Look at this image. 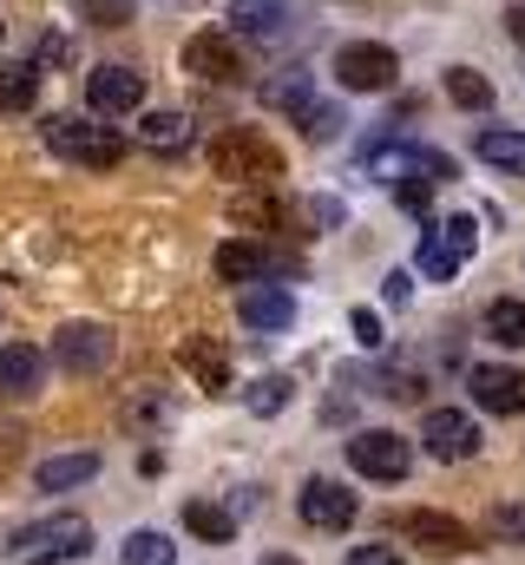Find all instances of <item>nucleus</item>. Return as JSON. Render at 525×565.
<instances>
[{
  "label": "nucleus",
  "instance_id": "27",
  "mask_svg": "<svg viewBox=\"0 0 525 565\" xmlns=\"http://www.w3.org/2000/svg\"><path fill=\"white\" fill-rule=\"evenodd\" d=\"M126 565H178V546H171L164 533L144 526V533H131L126 540Z\"/></svg>",
  "mask_w": 525,
  "mask_h": 565
},
{
  "label": "nucleus",
  "instance_id": "7",
  "mask_svg": "<svg viewBox=\"0 0 525 565\" xmlns=\"http://www.w3.org/2000/svg\"><path fill=\"white\" fill-rule=\"evenodd\" d=\"M53 355H60L66 375H99V369L113 362V329H106V322H66V329L53 335Z\"/></svg>",
  "mask_w": 525,
  "mask_h": 565
},
{
  "label": "nucleus",
  "instance_id": "23",
  "mask_svg": "<svg viewBox=\"0 0 525 565\" xmlns=\"http://www.w3.org/2000/svg\"><path fill=\"white\" fill-rule=\"evenodd\" d=\"M138 145H151V151H184V145H191V119H184V113H144V119H138Z\"/></svg>",
  "mask_w": 525,
  "mask_h": 565
},
{
  "label": "nucleus",
  "instance_id": "3",
  "mask_svg": "<svg viewBox=\"0 0 525 565\" xmlns=\"http://www.w3.org/2000/svg\"><path fill=\"white\" fill-rule=\"evenodd\" d=\"M40 132H46V145H53L60 158L86 164V171H113V164L126 158V139H119L113 126H93V119H79V113H53Z\"/></svg>",
  "mask_w": 525,
  "mask_h": 565
},
{
  "label": "nucleus",
  "instance_id": "19",
  "mask_svg": "<svg viewBox=\"0 0 525 565\" xmlns=\"http://www.w3.org/2000/svg\"><path fill=\"white\" fill-rule=\"evenodd\" d=\"M40 106V66L33 60H7L0 66V113H33Z\"/></svg>",
  "mask_w": 525,
  "mask_h": 565
},
{
  "label": "nucleus",
  "instance_id": "24",
  "mask_svg": "<svg viewBox=\"0 0 525 565\" xmlns=\"http://www.w3.org/2000/svg\"><path fill=\"white\" fill-rule=\"evenodd\" d=\"M486 335H493L500 349H525V302H519V296L486 302Z\"/></svg>",
  "mask_w": 525,
  "mask_h": 565
},
{
  "label": "nucleus",
  "instance_id": "36",
  "mask_svg": "<svg viewBox=\"0 0 525 565\" xmlns=\"http://www.w3.org/2000/svg\"><path fill=\"white\" fill-rule=\"evenodd\" d=\"M500 533H506V540H525V513L519 507H500Z\"/></svg>",
  "mask_w": 525,
  "mask_h": 565
},
{
  "label": "nucleus",
  "instance_id": "28",
  "mask_svg": "<svg viewBox=\"0 0 525 565\" xmlns=\"http://www.w3.org/2000/svg\"><path fill=\"white\" fill-rule=\"evenodd\" d=\"M440 237H447V250L467 264V257H473V244H480V224H473V211H453V217H440Z\"/></svg>",
  "mask_w": 525,
  "mask_h": 565
},
{
  "label": "nucleus",
  "instance_id": "38",
  "mask_svg": "<svg viewBox=\"0 0 525 565\" xmlns=\"http://www.w3.org/2000/svg\"><path fill=\"white\" fill-rule=\"evenodd\" d=\"M407 296H414V277H407V270H394V277H388V302H407Z\"/></svg>",
  "mask_w": 525,
  "mask_h": 565
},
{
  "label": "nucleus",
  "instance_id": "5",
  "mask_svg": "<svg viewBox=\"0 0 525 565\" xmlns=\"http://www.w3.org/2000/svg\"><path fill=\"white\" fill-rule=\"evenodd\" d=\"M394 73H400V60H394V46H382V40H349V46H335V79H342L349 93H388Z\"/></svg>",
  "mask_w": 525,
  "mask_h": 565
},
{
  "label": "nucleus",
  "instance_id": "10",
  "mask_svg": "<svg viewBox=\"0 0 525 565\" xmlns=\"http://www.w3.org/2000/svg\"><path fill=\"white\" fill-rule=\"evenodd\" d=\"M420 440H427L433 460H473L480 454V427H473V415H460V408H433L420 422Z\"/></svg>",
  "mask_w": 525,
  "mask_h": 565
},
{
  "label": "nucleus",
  "instance_id": "41",
  "mask_svg": "<svg viewBox=\"0 0 525 565\" xmlns=\"http://www.w3.org/2000/svg\"><path fill=\"white\" fill-rule=\"evenodd\" d=\"M0 33H7V26H0Z\"/></svg>",
  "mask_w": 525,
  "mask_h": 565
},
{
  "label": "nucleus",
  "instance_id": "4",
  "mask_svg": "<svg viewBox=\"0 0 525 565\" xmlns=\"http://www.w3.org/2000/svg\"><path fill=\"white\" fill-rule=\"evenodd\" d=\"M349 467L362 473V480H407L414 473V440L407 434H394V427H362L355 440H349Z\"/></svg>",
  "mask_w": 525,
  "mask_h": 565
},
{
  "label": "nucleus",
  "instance_id": "13",
  "mask_svg": "<svg viewBox=\"0 0 525 565\" xmlns=\"http://www.w3.org/2000/svg\"><path fill=\"white\" fill-rule=\"evenodd\" d=\"M467 388H473V402H480L486 415H525V375H519V369H500V362H473Z\"/></svg>",
  "mask_w": 525,
  "mask_h": 565
},
{
  "label": "nucleus",
  "instance_id": "29",
  "mask_svg": "<svg viewBox=\"0 0 525 565\" xmlns=\"http://www.w3.org/2000/svg\"><path fill=\"white\" fill-rule=\"evenodd\" d=\"M131 13H138L131 0H79V20H86V26H106V33H113V26H131Z\"/></svg>",
  "mask_w": 525,
  "mask_h": 565
},
{
  "label": "nucleus",
  "instance_id": "40",
  "mask_svg": "<svg viewBox=\"0 0 525 565\" xmlns=\"http://www.w3.org/2000/svg\"><path fill=\"white\" fill-rule=\"evenodd\" d=\"M262 565H302V559H289V553H269V559H262Z\"/></svg>",
  "mask_w": 525,
  "mask_h": 565
},
{
  "label": "nucleus",
  "instance_id": "35",
  "mask_svg": "<svg viewBox=\"0 0 525 565\" xmlns=\"http://www.w3.org/2000/svg\"><path fill=\"white\" fill-rule=\"evenodd\" d=\"M355 335H362V349H382V316L355 309Z\"/></svg>",
  "mask_w": 525,
  "mask_h": 565
},
{
  "label": "nucleus",
  "instance_id": "12",
  "mask_svg": "<svg viewBox=\"0 0 525 565\" xmlns=\"http://www.w3.org/2000/svg\"><path fill=\"white\" fill-rule=\"evenodd\" d=\"M407 540L427 553V559H460L467 546H473V533L453 520V513H433V507H420V513H407Z\"/></svg>",
  "mask_w": 525,
  "mask_h": 565
},
{
  "label": "nucleus",
  "instance_id": "31",
  "mask_svg": "<svg viewBox=\"0 0 525 565\" xmlns=\"http://www.w3.org/2000/svg\"><path fill=\"white\" fill-rule=\"evenodd\" d=\"M382 395H388V402H420V375L388 369V375H382Z\"/></svg>",
  "mask_w": 525,
  "mask_h": 565
},
{
  "label": "nucleus",
  "instance_id": "20",
  "mask_svg": "<svg viewBox=\"0 0 525 565\" xmlns=\"http://www.w3.org/2000/svg\"><path fill=\"white\" fill-rule=\"evenodd\" d=\"M473 158H486L493 171H513V178H525V132H506V126H486V132L473 139Z\"/></svg>",
  "mask_w": 525,
  "mask_h": 565
},
{
  "label": "nucleus",
  "instance_id": "32",
  "mask_svg": "<svg viewBox=\"0 0 525 565\" xmlns=\"http://www.w3.org/2000/svg\"><path fill=\"white\" fill-rule=\"evenodd\" d=\"M66 60H73V40H66V33H46V40H40V53H33V66H40V73H46V66H66Z\"/></svg>",
  "mask_w": 525,
  "mask_h": 565
},
{
  "label": "nucleus",
  "instance_id": "8",
  "mask_svg": "<svg viewBox=\"0 0 525 565\" xmlns=\"http://www.w3.org/2000/svg\"><path fill=\"white\" fill-rule=\"evenodd\" d=\"M289 33H296V7H289V0H237V7H231V40L282 46Z\"/></svg>",
  "mask_w": 525,
  "mask_h": 565
},
{
  "label": "nucleus",
  "instance_id": "30",
  "mask_svg": "<svg viewBox=\"0 0 525 565\" xmlns=\"http://www.w3.org/2000/svg\"><path fill=\"white\" fill-rule=\"evenodd\" d=\"M289 408V375H262L250 382V415H282Z\"/></svg>",
  "mask_w": 525,
  "mask_h": 565
},
{
  "label": "nucleus",
  "instance_id": "11",
  "mask_svg": "<svg viewBox=\"0 0 525 565\" xmlns=\"http://www.w3.org/2000/svg\"><path fill=\"white\" fill-rule=\"evenodd\" d=\"M296 507H302V520H309L315 533H349V526H355V493H349L342 480H309Z\"/></svg>",
  "mask_w": 525,
  "mask_h": 565
},
{
  "label": "nucleus",
  "instance_id": "14",
  "mask_svg": "<svg viewBox=\"0 0 525 565\" xmlns=\"http://www.w3.org/2000/svg\"><path fill=\"white\" fill-rule=\"evenodd\" d=\"M46 382V355L33 342H0V402H33Z\"/></svg>",
  "mask_w": 525,
  "mask_h": 565
},
{
  "label": "nucleus",
  "instance_id": "33",
  "mask_svg": "<svg viewBox=\"0 0 525 565\" xmlns=\"http://www.w3.org/2000/svg\"><path fill=\"white\" fill-rule=\"evenodd\" d=\"M237 217H244V224H282V211H276L269 198H244V204H237Z\"/></svg>",
  "mask_w": 525,
  "mask_h": 565
},
{
  "label": "nucleus",
  "instance_id": "22",
  "mask_svg": "<svg viewBox=\"0 0 525 565\" xmlns=\"http://www.w3.org/2000/svg\"><path fill=\"white\" fill-rule=\"evenodd\" d=\"M184 526H191L204 546H231V540H237V513H224V507H211V500H191V507H184Z\"/></svg>",
  "mask_w": 525,
  "mask_h": 565
},
{
  "label": "nucleus",
  "instance_id": "18",
  "mask_svg": "<svg viewBox=\"0 0 525 565\" xmlns=\"http://www.w3.org/2000/svg\"><path fill=\"white\" fill-rule=\"evenodd\" d=\"M93 473H99V454H60V460H40V467H33L40 493H66V487H86Z\"/></svg>",
  "mask_w": 525,
  "mask_h": 565
},
{
  "label": "nucleus",
  "instance_id": "34",
  "mask_svg": "<svg viewBox=\"0 0 525 565\" xmlns=\"http://www.w3.org/2000/svg\"><path fill=\"white\" fill-rule=\"evenodd\" d=\"M349 565H400V553H394V546H355Z\"/></svg>",
  "mask_w": 525,
  "mask_h": 565
},
{
  "label": "nucleus",
  "instance_id": "26",
  "mask_svg": "<svg viewBox=\"0 0 525 565\" xmlns=\"http://www.w3.org/2000/svg\"><path fill=\"white\" fill-rule=\"evenodd\" d=\"M447 99H453L460 113H486V106H493V79H480L473 66H453V73H447Z\"/></svg>",
  "mask_w": 525,
  "mask_h": 565
},
{
  "label": "nucleus",
  "instance_id": "6",
  "mask_svg": "<svg viewBox=\"0 0 525 565\" xmlns=\"http://www.w3.org/2000/svg\"><path fill=\"white\" fill-rule=\"evenodd\" d=\"M184 73L191 79H211V86H237L244 79V53H237V40L231 33H191L184 40Z\"/></svg>",
  "mask_w": 525,
  "mask_h": 565
},
{
  "label": "nucleus",
  "instance_id": "25",
  "mask_svg": "<svg viewBox=\"0 0 525 565\" xmlns=\"http://www.w3.org/2000/svg\"><path fill=\"white\" fill-rule=\"evenodd\" d=\"M453 270H460V257L447 250L440 224H427V217H420V277H427V282H453Z\"/></svg>",
  "mask_w": 525,
  "mask_h": 565
},
{
  "label": "nucleus",
  "instance_id": "16",
  "mask_svg": "<svg viewBox=\"0 0 525 565\" xmlns=\"http://www.w3.org/2000/svg\"><path fill=\"white\" fill-rule=\"evenodd\" d=\"M244 329H262V335H276V329H289L296 322V296L282 289V282H262V289H244Z\"/></svg>",
  "mask_w": 525,
  "mask_h": 565
},
{
  "label": "nucleus",
  "instance_id": "2",
  "mask_svg": "<svg viewBox=\"0 0 525 565\" xmlns=\"http://www.w3.org/2000/svg\"><path fill=\"white\" fill-rule=\"evenodd\" d=\"M211 171L217 178H231V184H276L282 178V151L262 139L257 126H231V132H217L211 139Z\"/></svg>",
  "mask_w": 525,
  "mask_h": 565
},
{
  "label": "nucleus",
  "instance_id": "15",
  "mask_svg": "<svg viewBox=\"0 0 525 565\" xmlns=\"http://www.w3.org/2000/svg\"><path fill=\"white\" fill-rule=\"evenodd\" d=\"M269 270H296L289 257H276V250H262V244H250V237H231L224 250H217V277L224 282H257V277H269Z\"/></svg>",
  "mask_w": 525,
  "mask_h": 565
},
{
  "label": "nucleus",
  "instance_id": "39",
  "mask_svg": "<svg viewBox=\"0 0 525 565\" xmlns=\"http://www.w3.org/2000/svg\"><path fill=\"white\" fill-rule=\"evenodd\" d=\"M506 33H513V40L525 46V7H513V13H506Z\"/></svg>",
  "mask_w": 525,
  "mask_h": 565
},
{
  "label": "nucleus",
  "instance_id": "9",
  "mask_svg": "<svg viewBox=\"0 0 525 565\" xmlns=\"http://www.w3.org/2000/svg\"><path fill=\"white\" fill-rule=\"evenodd\" d=\"M86 106L106 113V119L138 113V106H144V73H131V66H93V73H86Z\"/></svg>",
  "mask_w": 525,
  "mask_h": 565
},
{
  "label": "nucleus",
  "instance_id": "21",
  "mask_svg": "<svg viewBox=\"0 0 525 565\" xmlns=\"http://www.w3.org/2000/svg\"><path fill=\"white\" fill-rule=\"evenodd\" d=\"M184 362L197 369V382H204L211 395H224V388H231V355H224L211 335H191V342H184Z\"/></svg>",
  "mask_w": 525,
  "mask_h": 565
},
{
  "label": "nucleus",
  "instance_id": "37",
  "mask_svg": "<svg viewBox=\"0 0 525 565\" xmlns=\"http://www.w3.org/2000/svg\"><path fill=\"white\" fill-rule=\"evenodd\" d=\"M335 217H342V204H335V198H315V204H309V224H335Z\"/></svg>",
  "mask_w": 525,
  "mask_h": 565
},
{
  "label": "nucleus",
  "instance_id": "1",
  "mask_svg": "<svg viewBox=\"0 0 525 565\" xmlns=\"http://www.w3.org/2000/svg\"><path fill=\"white\" fill-rule=\"evenodd\" d=\"M7 553L20 565H73V559L93 553V520L86 513H46V520L20 526Z\"/></svg>",
  "mask_w": 525,
  "mask_h": 565
},
{
  "label": "nucleus",
  "instance_id": "17",
  "mask_svg": "<svg viewBox=\"0 0 525 565\" xmlns=\"http://www.w3.org/2000/svg\"><path fill=\"white\" fill-rule=\"evenodd\" d=\"M289 113H296L302 139H315V145H335V139H342V126H349V119H342V106H335V99H315V93H302Z\"/></svg>",
  "mask_w": 525,
  "mask_h": 565
}]
</instances>
